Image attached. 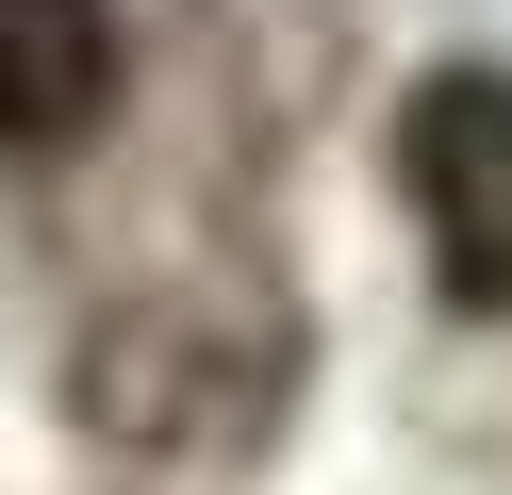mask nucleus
<instances>
[{
  "label": "nucleus",
  "mask_w": 512,
  "mask_h": 495,
  "mask_svg": "<svg viewBox=\"0 0 512 495\" xmlns=\"http://www.w3.org/2000/svg\"><path fill=\"white\" fill-rule=\"evenodd\" d=\"M397 198H413V231H430L446 297L512 314V66L413 83V116H397Z\"/></svg>",
  "instance_id": "1"
},
{
  "label": "nucleus",
  "mask_w": 512,
  "mask_h": 495,
  "mask_svg": "<svg viewBox=\"0 0 512 495\" xmlns=\"http://www.w3.org/2000/svg\"><path fill=\"white\" fill-rule=\"evenodd\" d=\"M116 116V0H0V149H83Z\"/></svg>",
  "instance_id": "2"
}]
</instances>
